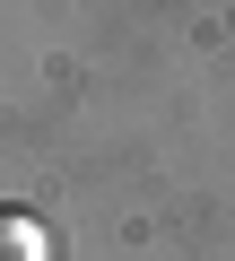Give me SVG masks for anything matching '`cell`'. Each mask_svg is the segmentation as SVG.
<instances>
[{
  "label": "cell",
  "instance_id": "6da1fadb",
  "mask_svg": "<svg viewBox=\"0 0 235 261\" xmlns=\"http://www.w3.org/2000/svg\"><path fill=\"white\" fill-rule=\"evenodd\" d=\"M0 261H44V226L27 209H0Z\"/></svg>",
  "mask_w": 235,
  "mask_h": 261
}]
</instances>
